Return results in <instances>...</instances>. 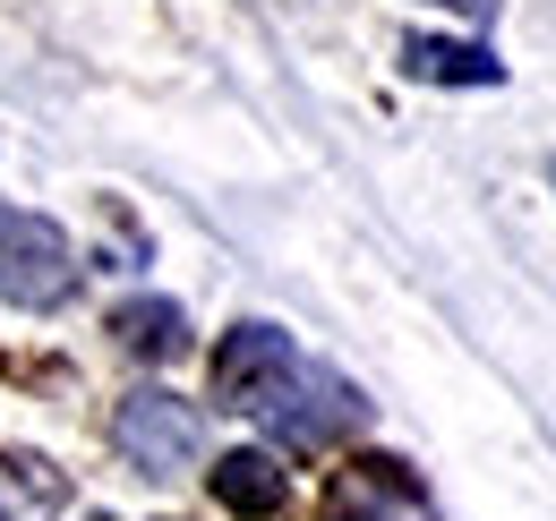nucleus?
<instances>
[{"instance_id": "39448f33", "label": "nucleus", "mask_w": 556, "mask_h": 521, "mask_svg": "<svg viewBox=\"0 0 556 521\" xmlns=\"http://www.w3.org/2000/svg\"><path fill=\"white\" fill-rule=\"evenodd\" d=\"M282 496H291V479H282L275 454H223L214 461V505L240 521H275Z\"/></svg>"}, {"instance_id": "f257e3e1", "label": "nucleus", "mask_w": 556, "mask_h": 521, "mask_svg": "<svg viewBox=\"0 0 556 521\" xmlns=\"http://www.w3.org/2000/svg\"><path fill=\"white\" fill-rule=\"evenodd\" d=\"M214 393H223L231 410L266 419L282 445H300V454L334 445V436H351V428L368 419V402H359L334 368L300 359V342L282 326H231V342L214 351Z\"/></svg>"}, {"instance_id": "423d86ee", "label": "nucleus", "mask_w": 556, "mask_h": 521, "mask_svg": "<svg viewBox=\"0 0 556 521\" xmlns=\"http://www.w3.org/2000/svg\"><path fill=\"white\" fill-rule=\"evenodd\" d=\"M70 505V479L43 454H0V521H52Z\"/></svg>"}, {"instance_id": "f03ea898", "label": "nucleus", "mask_w": 556, "mask_h": 521, "mask_svg": "<svg viewBox=\"0 0 556 521\" xmlns=\"http://www.w3.org/2000/svg\"><path fill=\"white\" fill-rule=\"evenodd\" d=\"M77 291V249L52 214L0 205V300L9 308H61Z\"/></svg>"}, {"instance_id": "1a4fd4ad", "label": "nucleus", "mask_w": 556, "mask_h": 521, "mask_svg": "<svg viewBox=\"0 0 556 521\" xmlns=\"http://www.w3.org/2000/svg\"><path fill=\"white\" fill-rule=\"evenodd\" d=\"M437 9H454V17H471V26H480V17H496L505 0H437Z\"/></svg>"}, {"instance_id": "7ed1b4c3", "label": "nucleus", "mask_w": 556, "mask_h": 521, "mask_svg": "<svg viewBox=\"0 0 556 521\" xmlns=\"http://www.w3.org/2000/svg\"><path fill=\"white\" fill-rule=\"evenodd\" d=\"M112 445H121V461L146 470V479H180L189 461L206 454V419H198V402H180V393L138 385L112 410Z\"/></svg>"}, {"instance_id": "20e7f679", "label": "nucleus", "mask_w": 556, "mask_h": 521, "mask_svg": "<svg viewBox=\"0 0 556 521\" xmlns=\"http://www.w3.org/2000/svg\"><path fill=\"white\" fill-rule=\"evenodd\" d=\"M317 521H437V505H428V487H419L403 461L359 454V461H343V470L326 479Z\"/></svg>"}, {"instance_id": "6e6552de", "label": "nucleus", "mask_w": 556, "mask_h": 521, "mask_svg": "<svg viewBox=\"0 0 556 521\" xmlns=\"http://www.w3.org/2000/svg\"><path fill=\"white\" fill-rule=\"evenodd\" d=\"M112 333H121L138 359H180V351H189V317H180L172 300H129V308L112 317Z\"/></svg>"}, {"instance_id": "0eeeda50", "label": "nucleus", "mask_w": 556, "mask_h": 521, "mask_svg": "<svg viewBox=\"0 0 556 521\" xmlns=\"http://www.w3.org/2000/svg\"><path fill=\"white\" fill-rule=\"evenodd\" d=\"M403 77H428V86H496L505 61L480 52V43H437V35H412V43H403Z\"/></svg>"}]
</instances>
